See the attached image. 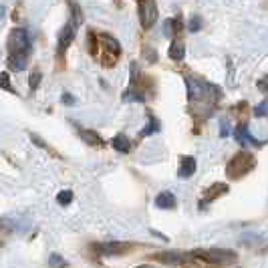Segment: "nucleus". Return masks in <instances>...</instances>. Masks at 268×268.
Returning a JSON list of instances; mask_svg holds the SVG:
<instances>
[{
  "label": "nucleus",
  "instance_id": "nucleus-1",
  "mask_svg": "<svg viewBox=\"0 0 268 268\" xmlns=\"http://www.w3.org/2000/svg\"><path fill=\"white\" fill-rule=\"evenodd\" d=\"M190 262L200 264V266H228L236 262V254L230 250L222 248H212V250H192L190 252Z\"/></svg>",
  "mask_w": 268,
  "mask_h": 268
},
{
  "label": "nucleus",
  "instance_id": "nucleus-2",
  "mask_svg": "<svg viewBox=\"0 0 268 268\" xmlns=\"http://www.w3.org/2000/svg\"><path fill=\"white\" fill-rule=\"evenodd\" d=\"M256 166V160L252 153H236L234 158L228 162L226 166V175L232 177V180H240L242 175H246L250 169Z\"/></svg>",
  "mask_w": 268,
  "mask_h": 268
},
{
  "label": "nucleus",
  "instance_id": "nucleus-3",
  "mask_svg": "<svg viewBox=\"0 0 268 268\" xmlns=\"http://www.w3.org/2000/svg\"><path fill=\"white\" fill-rule=\"evenodd\" d=\"M8 51L10 55H27L31 53V36L25 29H14L8 36Z\"/></svg>",
  "mask_w": 268,
  "mask_h": 268
},
{
  "label": "nucleus",
  "instance_id": "nucleus-4",
  "mask_svg": "<svg viewBox=\"0 0 268 268\" xmlns=\"http://www.w3.org/2000/svg\"><path fill=\"white\" fill-rule=\"evenodd\" d=\"M137 14L143 29H151L158 20V4L155 0H137Z\"/></svg>",
  "mask_w": 268,
  "mask_h": 268
},
{
  "label": "nucleus",
  "instance_id": "nucleus-5",
  "mask_svg": "<svg viewBox=\"0 0 268 268\" xmlns=\"http://www.w3.org/2000/svg\"><path fill=\"white\" fill-rule=\"evenodd\" d=\"M101 47L105 49L103 57H105V59H109V61H107V65H113V63H115V59H117V57H119V53H121L119 42H117L115 38H111L109 34H103V36H101Z\"/></svg>",
  "mask_w": 268,
  "mask_h": 268
},
{
  "label": "nucleus",
  "instance_id": "nucleus-6",
  "mask_svg": "<svg viewBox=\"0 0 268 268\" xmlns=\"http://www.w3.org/2000/svg\"><path fill=\"white\" fill-rule=\"evenodd\" d=\"M160 262L164 264H171V266H180V264H186L190 262V252H180V250H169V252H162L155 256Z\"/></svg>",
  "mask_w": 268,
  "mask_h": 268
},
{
  "label": "nucleus",
  "instance_id": "nucleus-7",
  "mask_svg": "<svg viewBox=\"0 0 268 268\" xmlns=\"http://www.w3.org/2000/svg\"><path fill=\"white\" fill-rule=\"evenodd\" d=\"M97 250H99V254H107V256L125 254L127 250H131V244H127V242H107V244H99Z\"/></svg>",
  "mask_w": 268,
  "mask_h": 268
},
{
  "label": "nucleus",
  "instance_id": "nucleus-8",
  "mask_svg": "<svg viewBox=\"0 0 268 268\" xmlns=\"http://www.w3.org/2000/svg\"><path fill=\"white\" fill-rule=\"evenodd\" d=\"M75 33H77V27L69 20L67 25H65V29L61 31V34H59V55L67 49L69 44L73 42V38H75Z\"/></svg>",
  "mask_w": 268,
  "mask_h": 268
},
{
  "label": "nucleus",
  "instance_id": "nucleus-9",
  "mask_svg": "<svg viewBox=\"0 0 268 268\" xmlns=\"http://www.w3.org/2000/svg\"><path fill=\"white\" fill-rule=\"evenodd\" d=\"M196 173V160L194 158H184L182 162H180V169H177V175L182 177V180H188V177H192Z\"/></svg>",
  "mask_w": 268,
  "mask_h": 268
},
{
  "label": "nucleus",
  "instance_id": "nucleus-10",
  "mask_svg": "<svg viewBox=\"0 0 268 268\" xmlns=\"http://www.w3.org/2000/svg\"><path fill=\"white\" fill-rule=\"evenodd\" d=\"M226 192H228V186H226V184H214V186H210V188L206 190V194H204V200H202V204H208V202L216 200V198L224 196Z\"/></svg>",
  "mask_w": 268,
  "mask_h": 268
},
{
  "label": "nucleus",
  "instance_id": "nucleus-11",
  "mask_svg": "<svg viewBox=\"0 0 268 268\" xmlns=\"http://www.w3.org/2000/svg\"><path fill=\"white\" fill-rule=\"evenodd\" d=\"M111 145H113V149L119 151V153H129V149H131V141H129V137L123 135V133L115 135V137L111 139Z\"/></svg>",
  "mask_w": 268,
  "mask_h": 268
},
{
  "label": "nucleus",
  "instance_id": "nucleus-12",
  "mask_svg": "<svg viewBox=\"0 0 268 268\" xmlns=\"http://www.w3.org/2000/svg\"><path fill=\"white\" fill-rule=\"evenodd\" d=\"M155 206L162 208V210H173L177 206V200L171 192H162L158 198H155Z\"/></svg>",
  "mask_w": 268,
  "mask_h": 268
},
{
  "label": "nucleus",
  "instance_id": "nucleus-13",
  "mask_svg": "<svg viewBox=\"0 0 268 268\" xmlns=\"http://www.w3.org/2000/svg\"><path fill=\"white\" fill-rule=\"evenodd\" d=\"M234 137L240 143H256V145H260V141H254V137L248 133V125H246V123H240V125L236 127Z\"/></svg>",
  "mask_w": 268,
  "mask_h": 268
},
{
  "label": "nucleus",
  "instance_id": "nucleus-14",
  "mask_svg": "<svg viewBox=\"0 0 268 268\" xmlns=\"http://www.w3.org/2000/svg\"><path fill=\"white\" fill-rule=\"evenodd\" d=\"M27 65H29L27 55H8V67L12 71H25Z\"/></svg>",
  "mask_w": 268,
  "mask_h": 268
},
{
  "label": "nucleus",
  "instance_id": "nucleus-15",
  "mask_svg": "<svg viewBox=\"0 0 268 268\" xmlns=\"http://www.w3.org/2000/svg\"><path fill=\"white\" fill-rule=\"evenodd\" d=\"M168 55H169V59H171V61H182V59H184V55H186V47H184V42L173 40V42L169 44Z\"/></svg>",
  "mask_w": 268,
  "mask_h": 268
},
{
  "label": "nucleus",
  "instance_id": "nucleus-16",
  "mask_svg": "<svg viewBox=\"0 0 268 268\" xmlns=\"http://www.w3.org/2000/svg\"><path fill=\"white\" fill-rule=\"evenodd\" d=\"M69 8H71V23L75 25V27H79L81 23H83V12H81V8H79V4L77 2H69Z\"/></svg>",
  "mask_w": 268,
  "mask_h": 268
},
{
  "label": "nucleus",
  "instance_id": "nucleus-17",
  "mask_svg": "<svg viewBox=\"0 0 268 268\" xmlns=\"http://www.w3.org/2000/svg\"><path fill=\"white\" fill-rule=\"evenodd\" d=\"M49 266L51 268H67V260H65L61 254L53 252V254L49 256Z\"/></svg>",
  "mask_w": 268,
  "mask_h": 268
},
{
  "label": "nucleus",
  "instance_id": "nucleus-18",
  "mask_svg": "<svg viewBox=\"0 0 268 268\" xmlns=\"http://www.w3.org/2000/svg\"><path fill=\"white\" fill-rule=\"evenodd\" d=\"M81 133V137L87 141V143H91V145H101V137L95 131H89V129H81L79 131Z\"/></svg>",
  "mask_w": 268,
  "mask_h": 268
},
{
  "label": "nucleus",
  "instance_id": "nucleus-19",
  "mask_svg": "<svg viewBox=\"0 0 268 268\" xmlns=\"http://www.w3.org/2000/svg\"><path fill=\"white\" fill-rule=\"evenodd\" d=\"M180 31V27H177V20H173V18H169L164 23V34L166 36H173V34Z\"/></svg>",
  "mask_w": 268,
  "mask_h": 268
},
{
  "label": "nucleus",
  "instance_id": "nucleus-20",
  "mask_svg": "<svg viewBox=\"0 0 268 268\" xmlns=\"http://www.w3.org/2000/svg\"><path fill=\"white\" fill-rule=\"evenodd\" d=\"M57 202H59L61 206H67V204H71V202H73V192H71V190L59 192V194H57Z\"/></svg>",
  "mask_w": 268,
  "mask_h": 268
},
{
  "label": "nucleus",
  "instance_id": "nucleus-21",
  "mask_svg": "<svg viewBox=\"0 0 268 268\" xmlns=\"http://www.w3.org/2000/svg\"><path fill=\"white\" fill-rule=\"evenodd\" d=\"M254 115H256V117H268V99L258 103V105L254 107Z\"/></svg>",
  "mask_w": 268,
  "mask_h": 268
},
{
  "label": "nucleus",
  "instance_id": "nucleus-22",
  "mask_svg": "<svg viewBox=\"0 0 268 268\" xmlns=\"http://www.w3.org/2000/svg\"><path fill=\"white\" fill-rule=\"evenodd\" d=\"M0 89H4V91H12L10 75H8V73H0Z\"/></svg>",
  "mask_w": 268,
  "mask_h": 268
},
{
  "label": "nucleus",
  "instance_id": "nucleus-23",
  "mask_svg": "<svg viewBox=\"0 0 268 268\" xmlns=\"http://www.w3.org/2000/svg\"><path fill=\"white\" fill-rule=\"evenodd\" d=\"M158 131H160V123H158L155 119H151V121H149V125L141 131V135H151V133H158Z\"/></svg>",
  "mask_w": 268,
  "mask_h": 268
},
{
  "label": "nucleus",
  "instance_id": "nucleus-24",
  "mask_svg": "<svg viewBox=\"0 0 268 268\" xmlns=\"http://www.w3.org/2000/svg\"><path fill=\"white\" fill-rule=\"evenodd\" d=\"M40 79H42V75H40L38 71H34L33 75H31V81H29V83H31V91H36V89H38Z\"/></svg>",
  "mask_w": 268,
  "mask_h": 268
},
{
  "label": "nucleus",
  "instance_id": "nucleus-25",
  "mask_svg": "<svg viewBox=\"0 0 268 268\" xmlns=\"http://www.w3.org/2000/svg\"><path fill=\"white\" fill-rule=\"evenodd\" d=\"M188 29H190L192 33H196V31H200V29H202V18H200V16H192V20H190V25H188Z\"/></svg>",
  "mask_w": 268,
  "mask_h": 268
},
{
  "label": "nucleus",
  "instance_id": "nucleus-26",
  "mask_svg": "<svg viewBox=\"0 0 268 268\" xmlns=\"http://www.w3.org/2000/svg\"><path fill=\"white\" fill-rule=\"evenodd\" d=\"M228 133H230V123H228V119H220V135L226 137Z\"/></svg>",
  "mask_w": 268,
  "mask_h": 268
},
{
  "label": "nucleus",
  "instance_id": "nucleus-27",
  "mask_svg": "<svg viewBox=\"0 0 268 268\" xmlns=\"http://www.w3.org/2000/svg\"><path fill=\"white\" fill-rule=\"evenodd\" d=\"M258 89H260L262 93H268V75L264 77V79H260V81H258Z\"/></svg>",
  "mask_w": 268,
  "mask_h": 268
},
{
  "label": "nucleus",
  "instance_id": "nucleus-28",
  "mask_svg": "<svg viewBox=\"0 0 268 268\" xmlns=\"http://www.w3.org/2000/svg\"><path fill=\"white\" fill-rule=\"evenodd\" d=\"M63 101H65V103H73V97H71V95H67V93H65V95H63Z\"/></svg>",
  "mask_w": 268,
  "mask_h": 268
},
{
  "label": "nucleus",
  "instance_id": "nucleus-29",
  "mask_svg": "<svg viewBox=\"0 0 268 268\" xmlns=\"http://www.w3.org/2000/svg\"><path fill=\"white\" fill-rule=\"evenodd\" d=\"M2 14H4V8H2V6H0V16H2Z\"/></svg>",
  "mask_w": 268,
  "mask_h": 268
}]
</instances>
